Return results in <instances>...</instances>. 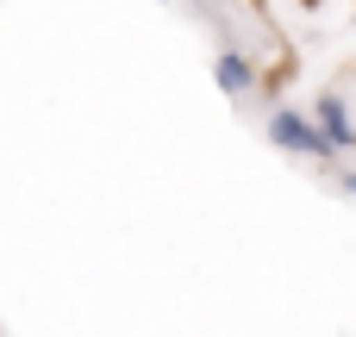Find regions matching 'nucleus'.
I'll list each match as a JSON object with an SVG mask.
<instances>
[{
    "label": "nucleus",
    "instance_id": "nucleus-1",
    "mask_svg": "<svg viewBox=\"0 0 356 337\" xmlns=\"http://www.w3.org/2000/svg\"><path fill=\"white\" fill-rule=\"evenodd\" d=\"M269 138H275L282 150H294V156H319V163L338 156V150L319 138V125H313L307 113H294V106H275V113H269Z\"/></svg>",
    "mask_w": 356,
    "mask_h": 337
},
{
    "label": "nucleus",
    "instance_id": "nucleus-2",
    "mask_svg": "<svg viewBox=\"0 0 356 337\" xmlns=\"http://www.w3.org/2000/svg\"><path fill=\"white\" fill-rule=\"evenodd\" d=\"M313 125H319V138H325L332 150H356V125H350V106H344L338 94H325V100H319V119H313Z\"/></svg>",
    "mask_w": 356,
    "mask_h": 337
},
{
    "label": "nucleus",
    "instance_id": "nucleus-3",
    "mask_svg": "<svg viewBox=\"0 0 356 337\" xmlns=\"http://www.w3.org/2000/svg\"><path fill=\"white\" fill-rule=\"evenodd\" d=\"M213 75H219L225 94H250V88H257V69H250L238 50H219V56H213Z\"/></svg>",
    "mask_w": 356,
    "mask_h": 337
},
{
    "label": "nucleus",
    "instance_id": "nucleus-4",
    "mask_svg": "<svg viewBox=\"0 0 356 337\" xmlns=\"http://www.w3.org/2000/svg\"><path fill=\"white\" fill-rule=\"evenodd\" d=\"M344 188H350V194H356V169H350V175H344Z\"/></svg>",
    "mask_w": 356,
    "mask_h": 337
},
{
    "label": "nucleus",
    "instance_id": "nucleus-5",
    "mask_svg": "<svg viewBox=\"0 0 356 337\" xmlns=\"http://www.w3.org/2000/svg\"><path fill=\"white\" fill-rule=\"evenodd\" d=\"M307 6H319V0H307Z\"/></svg>",
    "mask_w": 356,
    "mask_h": 337
}]
</instances>
